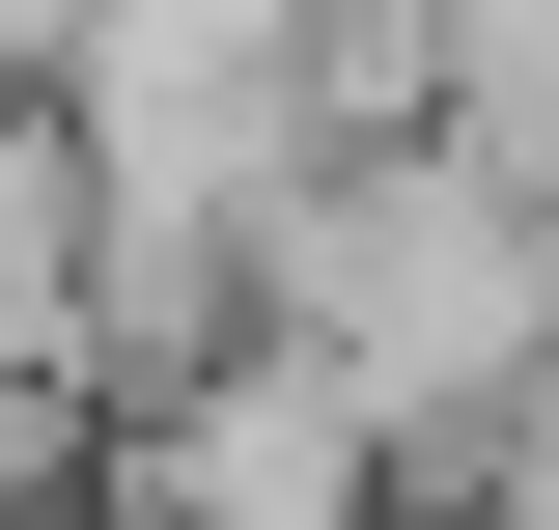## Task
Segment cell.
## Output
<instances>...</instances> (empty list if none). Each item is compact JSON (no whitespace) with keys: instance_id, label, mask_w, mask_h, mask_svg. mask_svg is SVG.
<instances>
[{"instance_id":"cell-1","label":"cell","mask_w":559,"mask_h":530,"mask_svg":"<svg viewBox=\"0 0 559 530\" xmlns=\"http://www.w3.org/2000/svg\"><path fill=\"white\" fill-rule=\"evenodd\" d=\"M252 335L336 363V419L392 447V503H419V474H476L503 419H532V363H559V196H503L448 112H419V140H336V168L252 224Z\"/></svg>"},{"instance_id":"cell-2","label":"cell","mask_w":559,"mask_h":530,"mask_svg":"<svg viewBox=\"0 0 559 530\" xmlns=\"http://www.w3.org/2000/svg\"><path fill=\"white\" fill-rule=\"evenodd\" d=\"M57 530H392V447L336 419V363L224 335L197 392H140V419L57 447Z\"/></svg>"},{"instance_id":"cell-3","label":"cell","mask_w":559,"mask_h":530,"mask_svg":"<svg viewBox=\"0 0 559 530\" xmlns=\"http://www.w3.org/2000/svg\"><path fill=\"white\" fill-rule=\"evenodd\" d=\"M419 112L476 140L503 196H559V0H419Z\"/></svg>"},{"instance_id":"cell-4","label":"cell","mask_w":559,"mask_h":530,"mask_svg":"<svg viewBox=\"0 0 559 530\" xmlns=\"http://www.w3.org/2000/svg\"><path fill=\"white\" fill-rule=\"evenodd\" d=\"M57 279H84V140L57 84H0V392H57Z\"/></svg>"},{"instance_id":"cell-5","label":"cell","mask_w":559,"mask_h":530,"mask_svg":"<svg viewBox=\"0 0 559 530\" xmlns=\"http://www.w3.org/2000/svg\"><path fill=\"white\" fill-rule=\"evenodd\" d=\"M57 28H84V0H0V84H57Z\"/></svg>"}]
</instances>
